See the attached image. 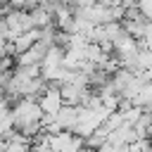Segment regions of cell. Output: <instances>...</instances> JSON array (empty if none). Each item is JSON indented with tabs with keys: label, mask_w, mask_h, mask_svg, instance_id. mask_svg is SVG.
Returning a JSON list of instances; mask_svg holds the SVG:
<instances>
[{
	"label": "cell",
	"mask_w": 152,
	"mask_h": 152,
	"mask_svg": "<svg viewBox=\"0 0 152 152\" xmlns=\"http://www.w3.org/2000/svg\"><path fill=\"white\" fill-rule=\"evenodd\" d=\"M31 138H26L24 133H12L10 138H7V147H5V152H31Z\"/></svg>",
	"instance_id": "obj_9"
},
{
	"label": "cell",
	"mask_w": 152,
	"mask_h": 152,
	"mask_svg": "<svg viewBox=\"0 0 152 152\" xmlns=\"http://www.w3.org/2000/svg\"><path fill=\"white\" fill-rule=\"evenodd\" d=\"M78 114H81V107L62 104V109L55 114V124L59 126V131H74L78 124Z\"/></svg>",
	"instance_id": "obj_6"
},
{
	"label": "cell",
	"mask_w": 152,
	"mask_h": 152,
	"mask_svg": "<svg viewBox=\"0 0 152 152\" xmlns=\"http://www.w3.org/2000/svg\"><path fill=\"white\" fill-rule=\"evenodd\" d=\"M38 38H40V31L38 28H28V31H24V33H19L10 45H12V52L14 55H21V52H26L28 48H33L36 43H38Z\"/></svg>",
	"instance_id": "obj_8"
},
{
	"label": "cell",
	"mask_w": 152,
	"mask_h": 152,
	"mask_svg": "<svg viewBox=\"0 0 152 152\" xmlns=\"http://www.w3.org/2000/svg\"><path fill=\"white\" fill-rule=\"evenodd\" d=\"M121 24H124V28L133 36V38H138V40H145V36H147V28H150V19H147V14L140 10V5L138 7H126L124 10V17H121Z\"/></svg>",
	"instance_id": "obj_2"
},
{
	"label": "cell",
	"mask_w": 152,
	"mask_h": 152,
	"mask_svg": "<svg viewBox=\"0 0 152 152\" xmlns=\"http://www.w3.org/2000/svg\"><path fill=\"white\" fill-rule=\"evenodd\" d=\"M38 104H40L43 114H57V112L62 109V104H64L62 93H59V86L50 83V86L43 90V95L38 97Z\"/></svg>",
	"instance_id": "obj_5"
},
{
	"label": "cell",
	"mask_w": 152,
	"mask_h": 152,
	"mask_svg": "<svg viewBox=\"0 0 152 152\" xmlns=\"http://www.w3.org/2000/svg\"><path fill=\"white\" fill-rule=\"evenodd\" d=\"M145 74H147V81H150V83H152V69H147V71H145Z\"/></svg>",
	"instance_id": "obj_10"
},
{
	"label": "cell",
	"mask_w": 152,
	"mask_h": 152,
	"mask_svg": "<svg viewBox=\"0 0 152 152\" xmlns=\"http://www.w3.org/2000/svg\"><path fill=\"white\" fill-rule=\"evenodd\" d=\"M5 24H7V28H10V43H12L19 33L33 28V26H31V14H28L26 10H17V7H10V10L5 12Z\"/></svg>",
	"instance_id": "obj_4"
},
{
	"label": "cell",
	"mask_w": 152,
	"mask_h": 152,
	"mask_svg": "<svg viewBox=\"0 0 152 152\" xmlns=\"http://www.w3.org/2000/svg\"><path fill=\"white\" fill-rule=\"evenodd\" d=\"M48 142L52 147V152H81L86 147V138H81L74 131H59L48 135Z\"/></svg>",
	"instance_id": "obj_3"
},
{
	"label": "cell",
	"mask_w": 152,
	"mask_h": 152,
	"mask_svg": "<svg viewBox=\"0 0 152 152\" xmlns=\"http://www.w3.org/2000/svg\"><path fill=\"white\" fill-rule=\"evenodd\" d=\"M109 142H114V145H133L135 140H138V133H135V128H133V124H121L119 128H114L112 133H109V138H107Z\"/></svg>",
	"instance_id": "obj_7"
},
{
	"label": "cell",
	"mask_w": 152,
	"mask_h": 152,
	"mask_svg": "<svg viewBox=\"0 0 152 152\" xmlns=\"http://www.w3.org/2000/svg\"><path fill=\"white\" fill-rule=\"evenodd\" d=\"M43 109L38 104V100L33 97H21L14 107H12V119H14V131L24 133L26 138H36L43 131Z\"/></svg>",
	"instance_id": "obj_1"
}]
</instances>
